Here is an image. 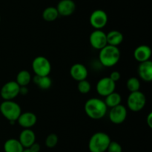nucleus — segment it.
Here are the masks:
<instances>
[{
	"instance_id": "nucleus-1",
	"label": "nucleus",
	"mask_w": 152,
	"mask_h": 152,
	"mask_svg": "<svg viewBox=\"0 0 152 152\" xmlns=\"http://www.w3.org/2000/svg\"><path fill=\"white\" fill-rule=\"evenodd\" d=\"M86 115L91 119H101L106 114L107 107L105 101L98 98H91L87 100L84 105Z\"/></svg>"
},
{
	"instance_id": "nucleus-2",
	"label": "nucleus",
	"mask_w": 152,
	"mask_h": 152,
	"mask_svg": "<svg viewBox=\"0 0 152 152\" xmlns=\"http://www.w3.org/2000/svg\"><path fill=\"white\" fill-rule=\"evenodd\" d=\"M120 55V51L117 46L106 45L99 50V62L105 67H112L119 62Z\"/></svg>"
},
{
	"instance_id": "nucleus-3",
	"label": "nucleus",
	"mask_w": 152,
	"mask_h": 152,
	"mask_svg": "<svg viewBox=\"0 0 152 152\" xmlns=\"http://www.w3.org/2000/svg\"><path fill=\"white\" fill-rule=\"evenodd\" d=\"M0 112L10 123H14L22 113V109L16 101L13 100H4L0 104Z\"/></svg>"
},
{
	"instance_id": "nucleus-4",
	"label": "nucleus",
	"mask_w": 152,
	"mask_h": 152,
	"mask_svg": "<svg viewBox=\"0 0 152 152\" xmlns=\"http://www.w3.org/2000/svg\"><path fill=\"white\" fill-rule=\"evenodd\" d=\"M111 141V138L106 133L96 132L90 138L88 149L90 152H105Z\"/></svg>"
},
{
	"instance_id": "nucleus-5",
	"label": "nucleus",
	"mask_w": 152,
	"mask_h": 152,
	"mask_svg": "<svg viewBox=\"0 0 152 152\" xmlns=\"http://www.w3.org/2000/svg\"><path fill=\"white\" fill-rule=\"evenodd\" d=\"M146 104V97L141 91L130 92L127 98V106L133 112H139L144 108Z\"/></svg>"
},
{
	"instance_id": "nucleus-6",
	"label": "nucleus",
	"mask_w": 152,
	"mask_h": 152,
	"mask_svg": "<svg viewBox=\"0 0 152 152\" xmlns=\"http://www.w3.org/2000/svg\"><path fill=\"white\" fill-rule=\"evenodd\" d=\"M32 69L36 75L48 76L51 72V64L44 56H38L32 62Z\"/></svg>"
},
{
	"instance_id": "nucleus-7",
	"label": "nucleus",
	"mask_w": 152,
	"mask_h": 152,
	"mask_svg": "<svg viewBox=\"0 0 152 152\" xmlns=\"http://www.w3.org/2000/svg\"><path fill=\"white\" fill-rule=\"evenodd\" d=\"M108 17L106 12L101 9L94 10L89 18L91 25L95 29L102 30L108 23Z\"/></svg>"
},
{
	"instance_id": "nucleus-8",
	"label": "nucleus",
	"mask_w": 152,
	"mask_h": 152,
	"mask_svg": "<svg viewBox=\"0 0 152 152\" xmlns=\"http://www.w3.org/2000/svg\"><path fill=\"white\" fill-rule=\"evenodd\" d=\"M20 86L16 80H10L4 83L0 91V95L4 100H13L19 94Z\"/></svg>"
},
{
	"instance_id": "nucleus-9",
	"label": "nucleus",
	"mask_w": 152,
	"mask_h": 152,
	"mask_svg": "<svg viewBox=\"0 0 152 152\" xmlns=\"http://www.w3.org/2000/svg\"><path fill=\"white\" fill-rule=\"evenodd\" d=\"M89 42H90L91 46L94 49L100 50L106 45H108L106 34L102 30L95 29L91 33L90 37H89Z\"/></svg>"
},
{
	"instance_id": "nucleus-10",
	"label": "nucleus",
	"mask_w": 152,
	"mask_h": 152,
	"mask_svg": "<svg viewBox=\"0 0 152 152\" xmlns=\"http://www.w3.org/2000/svg\"><path fill=\"white\" fill-rule=\"evenodd\" d=\"M116 88V83L113 81L109 77H104L98 80L96 86V92L102 96H107L114 92Z\"/></svg>"
},
{
	"instance_id": "nucleus-11",
	"label": "nucleus",
	"mask_w": 152,
	"mask_h": 152,
	"mask_svg": "<svg viewBox=\"0 0 152 152\" xmlns=\"http://www.w3.org/2000/svg\"><path fill=\"white\" fill-rule=\"evenodd\" d=\"M128 111L126 107L123 104H119L111 108L109 111V119L112 123L115 125H120L127 118Z\"/></svg>"
},
{
	"instance_id": "nucleus-12",
	"label": "nucleus",
	"mask_w": 152,
	"mask_h": 152,
	"mask_svg": "<svg viewBox=\"0 0 152 152\" xmlns=\"http://www.w3.org/2000/svg\"><path fill=\"white\" fill-rule=\"evenodd\" d=\"M59 15L62 16H71L76 10V4L73 0H60L56 6Z\"/></svg>"
},
{
	"instance_id": "nucleus-13",
	"label": "nucleus",
	"mask_w": 152,
	"mask_h": 152,
	"mask_svg": "<svg viewBox=\"0 0 152 152\" xmlns=\"http://www.w3.org/2000/svg\"><path fill=\"white\" fill-rule=\"evenodd\" d=\"M16 122L24 129L25 128H31L37 123V117L32 112H24V113H21Z\"/></svg>"
},
{
	"instance_id": "nucleus-14",
	"label": "nucleus",
	"mask_w": 152,
	"mask_h": 152,
	"mask_svg": "<svg viewBox=\"0 0 152 152\" xmlns=\"http://www.w3.org/2000/svg\"><path fill=\"white\" fill-rule=\"evenodd\" d=\"M19 141L24 148H28L36 142V134L31 128H25L19 134Z\"/></svg>"
},
{
	"instance_id": "nucleus-15",
	"label": "nucleus",
	"mask_w": 152,
	"mask_h": 152,
	"mask_svg": "<svg viewBox=\"0 0 152 152\" xmlns=\"http://www.w3.org/2000/svg\"><path fill=\"white\" fill-rule=\"evenodd\" d=\"M70 74L72 77L73 79H74L77 81H80V80H86L88 75L87 68L84 64L82 63H75L71 67L70 69Z\"/></svg>"
},
{
	"instance_id": "nucleus-16",
	"label": "nucleus",
	"mask_w": 152,
	"mask_h": 152,
	"mask_svg": "<svg viewBox=\"0 0 152 152\" xmlns=\"http://www.w3.org/2000/svg\"><path fill=\"white\" fill-rule=\"evenodd\" d=\"M138 75L142 80L145 82H151L152 80V62L147 61L140 63L138 66Z\"/></svg>"
},
{
	"instance_id": "nucleus-17",
	"label": "nucleus",
	"mask_w": 152,
	"mask_h": 152,
	"mask_svg": "<svg viewBox=\"0 0 152 152\" xmlns=\"http://www.w3.org/2000/svg\"><path fill=\"white\" fill-rule=\"evenodd\" d=\"M151 56V48L146 45H140L134 49V57L138 62L142 63L149 61Z\"/></svg>"
},
{
	"instance_id": "nucleus-18",
	"label": "nucleus",
	"mask_w": 152,
	"mask_h": 152,
	"mask_svg": "<svg viewBox=\"0 0 152 152\" xmlns=\"http://www.w3.org/2000/svg\"><path fill=\"white\" fill-rule=\"evenodd\" d=\"M24 149L19 139H8L4 143V152H22Z\"/></svg>"
},
{
	"instance_id": "nucleus-19",
	"label": "nucleus",
	"mask_w": 152,
	"mask_h": 152,
	"mask_svg": "<svg viewBox=\"0 0 152 152\" xmlns=\"http://www.w3.org/2000/svg\"><path fill=\"white\" fill-rule=\"evenodd\" d=\"M107 43L108 45L114 46H118L123 41V34L120 31L117 30H112L106 34Z\"/></svg>"
},
{
	"instance_id": "nucleus-20",
	"label": "nucleus",
	"mask_w": 152,
	"mask_h": 152,
	"mask_svg": "<svg viewBox=\"0 0 152 152\" xmlns=\"http://www.w3.org/2000/svg\"><path fill=\"white\" fill-rule=\"evenodd\" d=\"M33 80H34V83L37 84L42 89H48L52 85V80L49 77V75L39 76L35 75Z\"/></svg>"
},
{
	"instance_id": "nucleus-21",
	"label": "nucleus",
	"mask_w": 152,
	"mask_h": 152,
	"mask_svg": "<svg viewBox=\"0 0 152 152\" xmlns=\"http://www.w3.org/2000/svg\"><path fill=\"white\" fill-rule=\"evenodd\" d=\"M121 101L122 97L121 95H120V94L114 91V92H111V94H109V95H108L107 96H105V99L104 101H105L107 107L112 108V107H115V106L120 104Z\"/></svg>"
},
{
	"instance_id": "nucleus-22",
	"label": "nucleus",
	"mask_w": 152,
	"mask_h": 152,
	"mask_svg": "<svg viewBox=\"0 0 152 152\" xmlns=\"http://www.w3.org/2000/svg\"><path fill=\"white\" fill-rule=\"evenodd\" d=\"M31 75L27 70H21L16 75V82L20 86H27L31 81Z\"/></svg>"
},
{
	"instance_id": "nucleus-23",
	"label": "nucleus",
	"mask_w": 152,
	"mask_h": 152,
	"mask_svg": "<svg viewBox=\"0 0 152 152\" xmlns=\"http://www.w3.org/2000/svg\"><path fill=\"white\" fill-rule=\"evenodd\" d=\"M59 13L57 9L55 7H48L43 10L42 18L47 22H53L55 21L59 16Z\"/></svg>"
},
{
	"instance_id": "nucleus-24",
	"label": "nucleus",
	"mask_w": 152,
	"mask_h": 152,
	"mask_svg": "<svg viewBox=\"0 0 152 152\" xmlns=\"http://www.w3.org/2000/svg\"><path fill=\"white\" fill-rule=\"evenodd\" d=\"M126 87L130 92L139 91L140 88V81L137 77H132L128 79L126 82Z\"/></svg>"
},
{
	"instance_id": "nucleus-25",
	"label": "nucleus",
	"mask_w": 152,
	"mask_h": 152,
	"mask_svg": "<svg viewBox=\"0 0 152 152\" xmlns=\"http://www.w3.org/2000/svg\"><path fill=\"white\" fill-rule=\"evenodd\" d=\"M58 141H59V138H58V136L56 134H50L46 137L45 143V145L48 148H54L57 145Z\"/></svg>"
},
{
	"instance_id": "nucleus-26",
	"label": "nucleus",
	"mask_w": 152,
	"mask_h": 152,
	"mask_svg": "<svg viewBox=\"0 0 152 152\" xmlns=\"http://www.w3.org/2000/svg\"><path fill=\"white\" fill-rule=\"evenodd\" d=\"M77 88H78V90L80 92L83 94H87L90 92L91 86L90 82L86 79V80H80L78 82Z\"/></svg>"
},
{
	"instance_id": "nucleus-27",
	"label": "nucleus",
	"mask_w": 152,
	"mask_h": 152,
	"mask_svg": "<svg viewBox=\"0 0 152 152\" xmlns=\"http://www.w3.org/2000/svg\"><path fill=\"white\" fill-rule=\"evenodd\" d=\"M107 152H123L121 145L116 141H111L107 148Z\"/></svg>"
},
{
	"instance_id": "nucleus-28",
	"label": "nucleus",
	"mask_w": 152,
	"mask_h": 152,
	"mask_svg": "<svg viewBox=\"0 0 152 152\" xmlns=\"http://www.w3.org/2000/svg\"><path fill=\"white\" fill-rule=\"evenodd\" d=\"M120 77H121V75H120V73L118 71H113L110 74L109 76L110 78H111L113 81L115 82V83L120 80Z\"/></svg>"
},
{
	"instance_id": "nucleus-29",
	"label": "nucleus",
	"mask_w": 152,
	"mask_h": 152,
	"mask_svg": "<svg viewBox=\"0 0 152 152\" xmlns=\"http://www.w3.org/2000/svg\"><path fill=\"white\" fill-rule=\"evenodd\" d=\"M28 148H30L31 151H33L34 152H39L41 147H40V145L38 144V143L34 142V144H33L31 147Z\"/></svg>"
},
{
	"instance_id": "nucleus-30",
	"label": "nucleus",
	"mask_w": 152,
	"mask_h": 152,
	"mask_svg": "<svg viewBox=\"0 0 152 152\" xmlns=\"http://www.w3.org/2000/svg\"><path fill=\"white\" fill-rule=\"evenodd\" d=\"M146 122L148 124V125L149 126V128H152V113H148V116L146 118Z\"/></svg>"
},
{
	"instance_id": "nucleus-31",
	"label": "nucleus",
	"mask_w": 152,
	"mask_h": 152,
	"mask_svg": "<svg viewBox=\"0 0 152 152\" xmlns=\"http://www.w3.org/2000/svg\"><path fill=\"white\" fill-rule=\"evenodd\" d=\"M28 92V89L26 86H20V90H19V94L22 95H26Z\"/></svg>"
},
{
	"instance_id": "nucleus-32",
	"label": "nucleus",
	"mask_w": 152,
	"mask_h": 152,
	"mask_svg": "<svg viewBox=\"0 0 152 152\" xmlns=\"http://www.w3.org/2000/svg\"><path fill=\"white\" fill-rule=\"evenodd\" d=\"M22 152H34L33 151H31L30 148H25Z\"/></svg>"
},
{
	"instance_id": "nucleus-33",
	"label": "nucleus",
	"mask_w": 152,
	"mask_h": 152,
	"mask_svg": "<svg viewBox=\"0 0 152 152\" xmlns=\"http://www.w3.org/2000/svg\"><path fill=\"white\" fill-rule=\"evenodd\" d=\"M0 22H1V17H0Z\"/></svg>"
}]
</instances>
